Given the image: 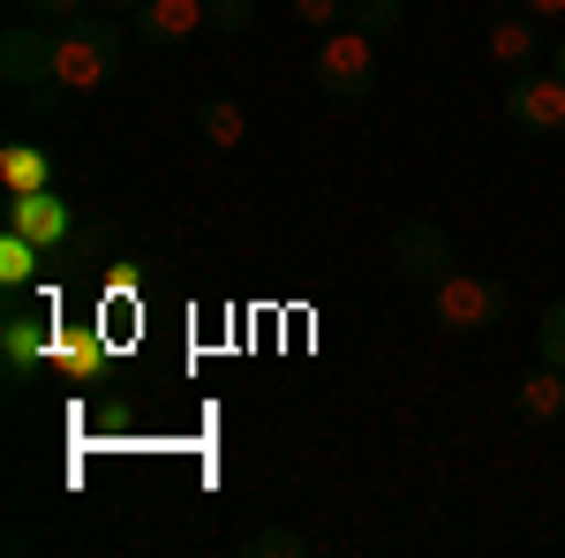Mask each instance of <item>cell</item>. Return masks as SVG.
<instances>
[{"label":"cell","mask_w":565,"mask_h":558,"mask_svg":"<svg viewBox=\"0 0 565 558\" xmlns=\"http://www.w3.org/2000/svg\"><path fill=\"white\" fill-rule=\"evenodd\" d=\"M521 8L535 15V23H558V15H565V0H521Z\"/></svg>","instance_id":"cell-20"},{"label":"cell","mask_w":565,"mask_h":558,"mask_svg":"<svg viewBox=\"0 0 565 558\" xmlns=\"http://www.w3.org/2000/svg\"><path fill=\"white\" fill-rule=\"evenodd\" d=\"M348 23L362 31V39H377L385 45L399 23H407V0H348Z\"/></svg>","instance_id":"cell-14"},{"label":"cell","mask_w":565,"mask_h":558,"mask_svg":"<svg viewBox=\"0 0 565 558\" xmlns=\"http://www.w3.org/2000/svg\"><path fill=\"white\" fill-rule=\"evenodd\" d=\"M53 76H61L68 98L106 91L121 76V23H114V8H84L76 23L53 31Z\"/></svg>","instance_id":"cell-1"},{"label":"cell","mask_w":565,"mask_h":558,"mask_svg":"<svg viewBox=\"0 0 565 558\" xmlns=\"http://www.w3.org/2000/svg\"><path fill=\"white\" fill-rule=\"evenodd\" d=\"M317 91L332 98V106H362L370 91H377V39H362L354 23H340V31H324L317 39Z\"/></svg>","instance_id":"cell-3"},{"label":"cell","mask_w":565,"mask_h":558,"mask_svg":"<svg viewBox=\"0 0 565 558\" xmlns=\"http://www.w3.org/2000/svg\"><path fill=\"white\" fill-rule=\"evenodd\" d=\"M98 8H114V15H136V8H143V0H98Z\"/></svg>","instance_id":"cell-21"},{"label":"cell","mask_w":565,"mask_h":558,"mask_svg":"<svg viewBox=\"0 0 565 558\" xmlns=\"http://www.w3.org/2000/svg\"><path fill=\"white\" fill-rule=\"evenodd\" d=\"M8 227H15V234H31L39 250H61L76 219H68V204H61L53 189H23V197H8Z\"/></svg>","instance_id":"cell-8"},{"label":"cell","mask_w":565,"mask_h":558,"mask_svg":"<svg viewBox=\"0 0 565 558\" xmlns=\"http://www.w3.org/2000/svg\"><path fill=\"white\" fill-rule=\"evenodd\" d=\"M430 309H437L445 333H490V325H505L513 287L490 280V272H445V280L430 287Z\"/></svg>","instance_id":"cell-4"},{"label":"cell","mask_w":565,"mask_h":558,"mask_svg":"<svg viewBox=\"0 0 565 558\" xmlns=\"http://www.w3.org/2000/svg\"><path fill=\"white\" fill-rule=\"evenodd\" d=\"M196 136H204L212 151H234V144L249 136V114H242L234 98H204V106H196Z\"/></svg>","instance_id":"cell-12"},{"label":"cell","mask_w":565,"mask_h":558,"mask_svg":"<svg viewBox=\"0 0 565 558\" xmlns=\"http://www.w3.org/2000/svg\"><path fill=\"white\" fill-rule=\"evenodd\" d=\"M513 408H521L527 423H558L565 415V370L558 362H535L521 386H513Z\"/></svg>","instance_id":"cell-10"},{"label":"cell","mask_w":565,"mask_h":558,"mask_svg":"<svg viewBox=\"0 0 565 558\" xmlns=\"http://www.w3.org/2000/svg\"><path fill=\"white\" fill-rule=\"evenodd\" d=\"M295 23H317V31H340L348 23V0H287Z\"/></svg>","instance_id":"cell-18"},{"label":"cell","mask_w":565,"mask_h":558,"mask_svg":"<svg viewBox=\"0 0 565 558\" xmlns=\"http://www.w3.org/2000/svg\"><path fill=\"white\" fill-rule=\"evenodd\" d=\"M392 264H399L415 287H437L445 272H460V250H452V234H445L437 219H399V227H392Z\"/></svg>","instance_id":"cell-5"},{"label":"cell","mask_w":565,"mask_h":558,"mask_svg":"<svg viewBox=\"0 0 565 558\" xmlns=\"http://www.w3.org/2000/svg\"><path fill=\"white\" fill-rule=\"evenodd\" d=\"M0 189H8V197H23V189H53V159L31 151V144H8V151H0Z\"/></svg>","instance_id":"cell-11"},{"label":"cell","mask_w":565,"mask_h":558,"mask_svg":"<svg viewBox=\"0 0 565 558\" xmlns=\"http://www.w3.org/2000/svg\"><path fill=\"white\" fill-rule=\"evenodd\" d=\"M0 76L15 84V98H23L31 114H61V98H68L61 76H53V31L31 23V15L0 31Z\"/></svg>","instance_id":"cell-2"},{"label":"cell","mask_w":565,"mask_h":558,"mask_svg":"<svg viewBox=\"0 0 565 558\" xmlns=\"http://www.w3.org/2000/svg\"><path fill=\"white\" fill-rule=\"evenodd\" d=\"M204 8H212V31H226V39H242L257 23V0H204Z\"/></svg>","instance_id":"cell-16"},{"label":"cell","mask_w":565,"mask_h":558,"mask_svg":"<svg viewBox=\"0 0 565 558\" xmlns=\"http://www.w3.org/2000/svg\"><path fill=\"white\" fill-rule=\"evenodd\" d=\"M505 122L527 136H558L565 129V76L558 69H527L505 84Z\"/></svg>","instance_id":"cell-6"},{"label":"cell","mask_w":565,"mask_h":558,"mask_svg":"<svg viewBox=\"0 0 565 558\" xmlns=\"http://www.w3.org/2000/svg\"><path fill=\"white\" fill-rule=\"evenodd\" d=\"M535 53H543V23L535 15H490V61L505 69V76H527L535 69Z\"/></svg>","instance_id":"cell-9"},{"label":"cell","mask_w":565,"mask_h":558,"mask_svg":"<svg viewBox=\"0 0 565 558\" xmlns=\"http://www.w3.org/2000/svg\"><path fill=\"white\" fill-rule=\"evenodd\" d=\"M129 23H136V39H143V45L167 53V45H189L196 31H212V8H204V0H143Z\"/></svg>","instance_id":"cell-7"},{"label":"cell","mask_w":565,"mask_h":558,"mask_svg":"<svg viewBox=\"0 0 565 558\" xmlns=\"http://www.w3.org/2000/svg\"><path fill=\"white\" fill-rule=\"evenodd\" d=\"M302 551H309V536L287 528V520H264V528L242 536V558H302Z\"/></svg>","instance_id":"cell-13"},{"label":"cell","mask_w":565,"mask_h":558,"mask_svg":"<svg viewBox=\"0 0 565 558\" xmlns=\"http://www.w3.org/2000/svg\"><path fill=\"white\" fill-rule=\"evenodd\" d=\"M8 370H23V362H31V355H39V333H31V325H23V317H15V325H8Z\"/></svg>","instance_id":"cell-19"},{"label":"cell","mask_w":565,"mask_h":558,"mask_svg":"<svg viewBox=\"0 0 565 558\" xmlns=\"http://www.w3.org/2000/svg\"><path fill=\"white\" fill-rule=\"evenodd\" d=\"M551 69H558V76H565V39H558V45H551Z\"/></svg>","instance_id":"cell-22"},{"label":"cell","mask_w":565,"mask_h":558,"mask_svg":"<svg viewBox=\"0 0 565 558\" xmlns=\"http://www.w3.org/2000/svg\"><path fill=\"white\" fill-rule=\"evenodd\" d=\"M535 355H543V362H558V370H565V295L551 302V309H543V325H535Z\"/></svg>","instance_id":"cell-15"},{"label":"cell","mask_w":565,"mask_h":558,"mask_svg":"<svg viewBox=\"0 0 565 558\" xmlns=\"http://www.w3.org/2000/svg\"><path fill=\"white\" fill-rule=\"evenodd\" d=\"M84 8H98V0H15V15H31V23H76Z\"/></svg>","instance_id":"cell-17"}]
</instances>
